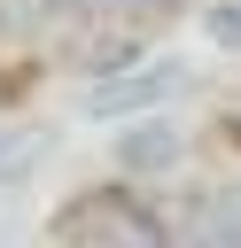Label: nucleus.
<instances>
[{
    "label": "nucleus",
    "instance_id": "nucleus-1",
    "mask_svg": "<svg viewBox=\"0 0 241 248\" xmlns=\"http://www.w3.org/2000/svg\"><path fill=\"white\" fill-rule=\"evenodd\" d=\"M62 248H171V225L155 217V202L140 186H93L54 217Z\"/></svg>",
    "mask_w": 241,
    "mask_h": 248
},
{
    "label": "nucleus",
    "instance_id": "nucleus-2",
    "mask_svg": "<svg viewBox=\"0 0 241 248\" xmlns=\"http://www.w3.org/2000/svg\"><path fill=\"white\" fill-rule=\"evenodd\" d=\"M171 248H241V186H194L171 225Z\"/></svg>",
    "mask_w": 241,
    "mask_h": 248
},
{
    "label": "nucleus",
    "instance_id": "nucleus-3",
    "mask_svg": "<svg viewBox=\"0 0 241 248\" xmlns=\"http://www.w3.org/2000/svg\"><path fill=\"white\" fill-rule=\"evenodd\" d=\"M117 155H124V170H132V178H155V170H171V163L187 155V132H179L171 116H148V124H132V132H124V147H117Z\"/></svg>",
    "mask_w": 241,
    "mask_h": 248
}]
</instances>
